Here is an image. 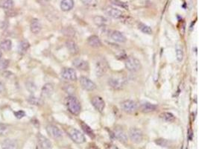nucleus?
I'll use <instances>...</instances> for the list:
<instances>
[{"label": "nucleus", "instance_id": "1", "mask_svg": "<svg viewBox=\"0 0 199 149\" xmlns=\"http://www.w3.org/2000/svg\"><path fill=\"white\" fill-rule=\"evenodd\" d=\"M66 105L68 111L72 115L78 116L81 113V104L77 98L75 96H72V95L68 96L66 99Z\"/></svg>", "mask_w": 199, "mask_h": 149}, {"label": "nucleus", "instance_id": "2", "mask_svg": "<svg viewBox=\"0 0 199 149\" xmlns=\"http://www.w3.org/2000/svg\"><path fill=\"white\" fill-rule=\"evenodd\" d=\"M127 83V79L123 75H114L108 79V84L114 89H122Z\"/></svg>", "mask_w": 199, "mask_h": 149}, {"label": "nucleus", "instance_id": "3", "mask_svg": "<svg viewBox=\"0 0 199 149\" xmlns=\"http://www.w3.org/2000/svg\"><path fill=\"white\" fill-rule=\"evenodd\" d=\"M142 67L141 63L135 57L130 56L125 61V68L131 72H138Z\"/></svg>", "mask_w": 199, "mask_h": 149}, {"label": "nucleus", "instance_id": "4", "mask_svg": "<svg viewBox=\"0 0 199 149\" xmlns=\"http://www.w3.org/2000/svg\"><path fill=\"white\" fill-rule=\"evenodd\" d=\"M108 70V65L107 63L103 58L97 59L95 64V72L98 77H101L106 73Z\"/></svg>", "mask_w": 199, "mask_h": 149}, {"label": "nucleus", "instance_id": "5", "mask_svg": "<svg viewBox=\"0 0 199 149\" xmlns=\"http://www.w3.org/2000/svg\"><path fill=\"white\" fill-rule=\"evenodd\" d=\"M68 134L70 135L72 140L75 142L76 143L81 144L86 141L84 135L81 132H80V130H77L76 128H70V130H68Z\"/></svg>", "mask_w": 199, "mask_h": 149}, {"label": "nucleus", "instance_id": "6", "mask_svg": "<svg viewBox=\"0 0 199 149\" xmlns=\"http://www.w3.org/2000/svg\"><path fill=\"white\" fill-rule=\"evenodd\" d=\"M121 108L127 113H133L137 109V105L132 100H125L121 103Z\"/></svg>", "mask_w": 199, "mask_h": 149}, {"label": "nucleus", "instance_id": "7", "mask_svg": "<svg viewBox=\"0 0 199 149\" xmlns=\"http://www.w3.org/2000/svg\"><path fill=\"white\" fill-rule=\"evenodd\" d=\"M79 82L82 88L85 90H87V91H93L96 89V84L93 81H92L90 79L84 77V76H81L80 77Z\"/></svg>", "mask_w": 199, "mask_h": 149}, {"label": "nucleus", "instance_id": "8", "mask_svg": "<svg viewBox=\"0 0 199 149\" xmlns=\"http://www.w3.org/2000/svg\"><path fill=\"white\" fill-rule=\"evenodd\" d=\"M129 137L131 140L134 143H139V142H141L143 141V132L138 128H131L129 131Z\"/></svg>", "mask_w": 199, "mask_h": 149}, {"label": "nucleus", "instance_id": "9", "mask_svg": "<svg viewBox=\"0 0 199 149\" xmlns=\"http://www.w3.org/2000/svg\"><path fill=\"white\" fill-rule=\"evenodd\" d=\"M61 77L66 81H76L77 74L76 70L72 68H64L61 71Z\"/></svg>", "mask_w": 199, "mask_h": 149}, {"label": "nucleus", "instance_id": "10", "mask_svg": "<svg viewBox=\"0 0 199 149\" xmlns=\"http://www.w3.org/2000/svg\"><path fill=\"white\" fill-rule=\"evenodd\" d=\"M46 130L48 135L53 139L59 140L63 137V134H62L61 130L58 127L53 125V124H48L46 127Z\"/></svg>", "mask_w": 199, "mask_h": 149}, {"label": "nucleus", "instance_id": "11", "mask_svg": "<svg viewBox=\"0 0 199 149\" xmlns=\"http://www.w3.org/2000/svg\"><path fill=\"white\" fill-rule=\"evenodd\" d=\"M103 11L106 15H107L110 17L114 18V19H119L122 17V12L120 10L110 7V6L106 7Z\"/></svg>", "mask_w": 199, "mask_h": 149}, {"label": "nucleus", "instance_id": "12", "mask_svg": "<svg viewBox=\"0 0 199 149\" xmlns=\"http://www.w3.org/2000/svg\"><path fill=\"white\" fill-rule=\"evenodd\" d=\"M91 103L93 106L100 113H102L105 107V102L100 96H94L91 99Z\"/></svg>", "mask_w": 199, "mask_h": 149}, {"label": "nucleus", "instance_id": "13", "mask_svg": "<svg viewBox=\"0 0 199 149\" xmlns=\"http://www.w3.org/2000/svg\"><path fill=\"white\" fill-rule=\"evenodd\" d=\"M113 134L114 137L117 139L121 142L125 143L128 140V137H127L125 132L124 131L123 129L122 128H120V127H116L114 128Z\"/></svg>", "mask_w": 199, "mask_h": 149}, {"label": "nucleus", "instance_id": "14", "mask_svg": "<svg viewBox=\"0 0 199 149\" xmlns=\"http://www.w3.org/2000/svg\"><path fill=\"white\" fill-rule=\"evenodd\" d=\"M72 65L74 67L81 71H88L90 69L89 64L87 61L79 58H76L72 61Z\"/></svg>", "mask_w": 199, "mask_h": 149}, {"label": "nucleus", "instance_id": "15", "mask_svg": "<svg viewBox=\"0 0 199 149\" xmlns=\"http://www.w3.org/2000/svg\"><path fill=\"white\" fill-rule=\"evenodd\" d=\"M37 143L41 149H49L52 147L51 142L46 136L40 134H37Z\"/></svg>", "mask_w": 199, "mask_h": 149}, {"label": "nucleus", "instance_id": "16", "mask_svg": "<svg viewBox=\"0 0 199 149\" xmlns=\"http://www.w3.org/2000/svg\"><path fill=\"white\" fill-rule=\"evenodd\" d=\"M53 92H54V87L52 83H46L41 89V98L43 99H48L53 94Z\"/></svg>", "mask_w": 199, "mask_h": 149}, {"label": "nucleus", "instance_id": "17", "mask_svg": "<svg viewBox=\"0 0 199 149\" xmlns=\"http://www.w3.org/2000/svg\"><path fill=\"white\" fill-rule=\"evenodd\" d=\"M66 46L70 54L72 55H76L79 52V48L78 46L77 43L72 40H68L66 42Z\"/></svg>", "mask_w": 199, "mask_h": 149}, {"label": "nucleus", "instance_id": "18", "mask_svg": "<svg viewBox=\"0 0 199 149\" xmlns=\"http://www.w3.org/2000/svg\"><path fill=\"white\" fill-rule=\"evenodd\" d=\"M110 37L114 41H116L117 43H125L127 41L126 37L122 32H120L119 31H113L110 34Z\"/></svg>", "mask_w": 199, "mask_h": 149}, {"label": "nucleus", "instance_id": "19", "mask_svg": "<svg viewBox=\"0 0 199 149\" xmlns=\"http://www.w3.org/2000/svg\"><path fill=\"white\" fill-rule=\"evenodd\" d=\"M87 43H88L90 46L93 47V48H99L102 45L99 37L98 36H96V35L90 36L87 40Z\"/></svg>", "mask_w": 199, "mask_h": 149}, {"label": "nucleus", "instance_id": "20", "mask_svg": "<svg viewBox=\"0 0 199 149\" xmlns=\"http://www.w3.org/2000/svg\"><path fill=\"white\" fill-rule=\"evenodd\" d=\"M157 108V106L155 105H153L151 103L149 102H144L140 106V109L143 113H151L153 111H156V109Z\"/></svg>", "mask_w": 199, "mask_h": 149}, {"label": "nucleus", "instance_id": "21", "mask_svg": "<svg viewBox=\"0 0 199 149\" xmlns=\"http://www.w3.org/2000/svg\"><path fill=\"white\" fill-rule=\"evenodd\" d=\"M2 149H17L18 145L15 140L7 139L2 142Z\"/></svg>", "mask_w": 199, "mask_h": 149}, {"label": "nucleus", "instance_id": "22", "mask_svg": "<svg viewBox=\"0 0 199 149\" xmlns=\"http://www.w3.org/2000/svg\"><path fill=\"white\" fill-rule=\"evenodd\" d=\"M30 28H31V32L33 34H38L41 31L42 25H41L40 22L39 21V19H34L31 20Z\"/></svg>", "mask_w": 199, "mask_h": 149}, {"label": "nucleus", "instance_id": "23", "mask_svg": "<svg viewBox=\"0 0 199 149\" xmlns=\"http://www.w3.org/2000/svg\"><path fill=\"white\" fill-rule=\"evenodd\" d=\"M93 22L97 26H99V27H104L109 23L108 19L102 16H96L95 17L93 18Z\"/></svg>", "mask_w": 199, "mask_h": 149}, {"label": "nucleus", "instance_id": "24", "mask_svg": "<svg viewBox=\"0 0 199 149\" xmlns=\"http://www.w3.org/2000/svg\"><path fill=\"white\" fill-rule=\"evenodd\" d=\"M74 7L73 0H62L60 2V8L63 11H69Z\"/></svg>", "mask_w": 199, "mask_h": 149}, {"label": "nucleus", "instance_id": "25", "mask_svg": "<svg viewBox=\"0 0 199 149\" xmlns=\"http://www.w3.org/2000/svg\"><path fill=\"white\" fill-rule=\"evenodd\" d=\"M29 48H30V43H29V41L24 40L21 41L20 43H19V47H18V51H19V54H24L29 50Z\"/></svg>", "mask_w": 199, "mask_h": 149}, {"label": "nucleus", "instance_id": "26", "mask_svg": "<svg viewBox=\"0 0 199 149\" xmlns=\"http://www.w3.org/2000/svg\"><path fill=\"white\" fill-rule=\"evenodd\" d=\"M81 128H82V130H84V132L88 136H90V137L92 138V139H94V138H95V134H94V132L91 129L90 126H88L87 124L84 123V122H81Z\"/></svg>", "mask_w": 199, "mask_h": 149}, {"label": "nucleus", "instance_id": "27", "mask_svg": "<svg viewBox=\"0 0 199 149\" xmlns=\"http://www.w3.org/2000/svg\"><path fill=\"white\" fill-rule=\"evenodd\" d=\"M0 7L3 9L10 10L14 7L13 0H0Z\"/></svg>", "mask_w": 199, "mask_h": 149}, {"label": "nucleus", "instance_id": "28", "mask_svg": "<svg viewBox=\"0 0 199 149\" xmlns=\"http://www.w3.org/2000/svg\"><path fill=\"white\" fill-rule=\"evenodd\" d=\"M160 116H161V119H163V120L167 122H172L175 120V117H174V115L172 114V113H161V114L160 115Z\"/></svg>", "mask_w": 199, "mask_h": 149}, {"label": "nucleus", "instance_id": "29", "mask_svg": "<svg viewBox=\"0 0 199 149\" xmlns=\"http://www.w3.org/2000/svg\"><path fill=\"white\" fill-rule=\"evenodd\" d=\"M12 46L11 41L10 40H5L2 41V43H0V49L5 52H8V51L11 50Z\"/></svg>", "mask_w": 199, "mask_h": 149}, {"label": "nucleus", "instance_id": "30", "mask_svg": "<svg viewBox=\"0 0 199 149\" xmlns=\"http://www.w3.org/2000/svg\"><path fill=\"white\" fill-rule=\"evenodd\" d=\"M138 28L144 34H152V29L149 27V25H145V24L140 23L139 24V25H138Z\"/></svg>", "mask_w": 199, "mask_h": 149}, {"label": "nucleus", "instance_id": "31", "mask_svg": "<svg viewBox=\"0 0 199 149\" xmlns=\"http://www.w3.org/2000/svg\"><path fill=\"white\" fill-rule=\"evenodd\" d=\"M110 2L112 3L114 5H117L119 7H121V8H124V9L128 10V5L126 2H124L121 0H110Z\"/></svg>", "mask_w": 199, "mask_h": 149}, {"label": "nucleus", "instance_id": "32", "mask_svg": "<svg viewBox=\"0 0 199 149\" xmlns=\"http://www.w3.org/2000/svg\"><path fill=\"white\" fill-rule=\"evenodd\" d=\"M155 143L157 144L158 145L161 146V147H169L170 145V142L165 139H158V140H155Z\"/></svg>", "mask_w": 199, "mask_h": 149}, {"label": "nucleus", "instance_id": "33", "mask_svg": "<svg viewBox=\"0 0 199 149\" xmlns=\"http://www.w3.org/2000/svg\"><path fill=\"white\" fill-rule=\"evenodd\" d=\"M81 2L88 7H96L98 5L97 0H81Z\"/></svg>", "mask_w": 199, "mask_h": 149}, {"label": "nucleus", "instance_id": "34", "mask_svg": "<svg viewBox=\"0 0 199 149\" xmlns=\"http://www.w3.org/2000/svg\"><path fill=\"white\" fill-rule=\"evenodd\" d=\"M29 102L33 105H40L42 104L41 99L35 98L34 96H30L29 99Z\"/></svg>", "mask_w": 199, "mask_h": 149}, {"label": "nucleus", "instance_id": "35", "mask_svg": "<svg viewBox=\"0 0 199 149\" xmlns=\"http://www.w3.org/2000/svg\"><path fill=\"white\" fill-rule=\"evenodd\" d=\"M176 56H177V60L179 62H181L184 59V52L180 48H176Z\"/></svg>", "mask_w": 199, "mask_h": 149}, {"label": "nucleus", "instance_id": "36", "mask_svg": "<svg viewBox=\"0 0 199 149\" xmlns=\"http://www.w3.org/2000/svg\"><path fill=\"white\" fill-rule=\"evenodd\" d=\"M64 34H66V36H68V37H72L75 36V30L73 28H72L70 27H66V28L64 30Z\"/></svg>", "mask_w": 199, "mask_h": 149}, {"label": "nucleus", "instance_id": "37", "mask_svg": "<svg viewBox=\"0 0 199 149\" xmlns=\"http://www.w3.org/2000/svg\"><path fill=\"white\" fill-rule=\"evenodd\" d=\"M8 65H9V61L8 60H0V71L6 70L8 68Z\"/></svg>", "mask_w": 199, "mask_h": 149}, {"label": "nucleus", "instance_id": "38", "mask_svg": "<svg viewBox=\"0 0 199 149\" xmlns=\"http://www.w3.org/2000/svg\"><path fill=\"white\" fill-rule=\"evenodd\" d=\"M8 130V128L7 124H0V134H1V135H4V134H7Z\"/></svg>", "mask_w": 199, "mask_h": 149}, {"label": "nucleus", "instance_id": "39", "mask_svg": "<svg viewBox=\"0 0 199 149\" xmlns=\"http://www.w3.org/2000/svg\"><path fill=\"white\" fill-rule=\"evenodd\" d=\"M14 116H16V118L17 119H20L23 118L24 116H25V113L23 111H16V112H14Z\"/></svg>", "mask_w": 199, "mask_h": 149}, {"label": "nucleus", "instance_id": "40", "mask_svg": "<svg viewBox=\"0 0 199 149\" xmlns=\"http://www.w3.org/2000/svg\"><path fill=\"white\" fill-rule=\"evenodd\" d=\"M107 149H118V148L116 147V146H115V145H111V144H107Z\"/></svg>", "mask_w": 199, "mask_h": 149}, {"label": "nucleus", "instance_id": "41", "mask_svg": "<svg viewBox=\"0 0 199 149\" xmlns=\"http://www.w3.org/2000/svg\"><path fill=\"white\" fill-rule=\"evenodd\" d=\"M5 91V86L4 84L0 81V93H2Z\"/></svg>", "mask_w": 199, "mask_h": 149}, {"label": "nucleus", "instance_id": "42", "mask_svg": "<svg viewBox=\"0 0 199 149\" xmlns=\"http://www.w3.org/2000/svg\"><path fill=\"white\" fill-rule=\"evenodd\" d=\"M88 149H99V148H97L94 147V146H90Z\"/></svg>", "mask_w": 199, "mask_h": 149}, {"label": "nucleus", "instance_id": "43", "mask_svg": "<svg viewBox=\"0 0 199 149\" xmlns=\"http://www.w3.org/2000/svg\"><path fill=\"white\" fill-rule=\"evenodd\" d=\"M2 52L0 51V60H1V58H2Z\"/></svg>", "mask_w": 199, "mask_h": 149}]
</instances>
